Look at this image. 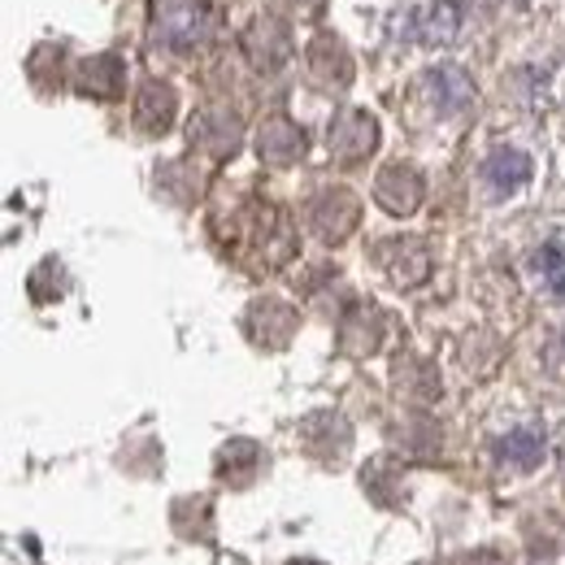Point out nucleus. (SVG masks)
Returning a JSON list of instances; mask_svg holds the SVG:
<instances>
[{"mask_svg": "<svg viewBox=\"0 0 565 565\" xmlns=\"http://www.w3.org/2000/svg\"><path fill=\"white\" fill-rule=\"evenodd\" d=\"M213 35L210 0H148V44L170 57L205 49Z\"/></svg>", "mask_w": 565, "mask_h": 565, "instance_id": "nucleus-1", "label": "nucleus"}, {"mask_svg": "<svg viewBox=\"0 0 565 565\" xmlns=\"http://www.w3.org/2000/svg\"><path fill=\"white\" fill-rule=\"evenodd\" d=\"M239 49H244L248 66L257 74H275L291 62V31H287V22L275 18V13H257V18L244 26Z\"/></svg>", "mask_w": 565, "mask_h": 565, "instance_id": "nucleus-2", "label": "nucleus"}, {"mask_svg": "<svg viewBox=\"0 0 565 565\" xmlns=\"http://www.w3.org/2000/svg\"><path fill=\"white\" fill-rule=\"evenodd\" d=\"M356 222H361V201L349 188H322L309 201V231L322 244H344L356 231Z\"/></svg>", "mask_w": 565, "mask_h": 565, "instance_id": "nucleus-3", "label": "nucleus"}, {"mask_svg": "<svg viewBox=\"0 0 565 565\" xmlns=\"http://www.w3.org/2000/svg\"><path fill=\"white\" fill-rule=\"evenodd\" d=\"M192 148H201L205 157L213 161H226V157H235L239 152V143H244V122H239V114L231 109V105H205L196 118H192Z\"/></svg>", "mask_w": 565, "mask_h": 565, "instance_id": "nucleus-4", "label": "nucleus"}, {"mask_svg": "<svg viewBox=\"0 0 565 565\" xmlns=\"http://www.w3.org/2000/svg\"><path fill=\"white\" fill-rule=\"evenodd\" d=\"M327 148H331V157L344 161V166L365 161V157L379 148V122H374V114H365V109H344V114H335L331 127H327Z\"/></svg>", "mask_w": 565, "mask_h": 565, "instance_id": "nucleus-5", "label": "nucleus"}, {"mask_svg": "<svg viewBox=\"0 0 565 565\" xmlns=\"http://www.w3.org/2000/svg\"><path fill=\"white\" fill-rule=\"evenodd\" d=\"M244 331L262 349H287L291 335L300 331V313L282 300H253L248 313H244Z\"/></svg>", "mask_w": 565, "mask_h": 565, "instance_id": "nucleus-6", "label": "nucleus"}, {"mask_svg": "<svg viewBox=\"0 0 565 565\" xmlns=\"http://www.w3.org/2000/svg\"><path fill=\"white\" fill-rule=\"evenodd\" d=\"M423 196H426L423 174L414 166H405V161L379 170V179H374V201L387 213H396V217H409V213L423 205Z\"/></svg>", "mask_w": 565, "mask_h": 565, "instance_id": "nucleus-7", "label": "nucleus"}, {"mask_svg": "<svg viewBox=\"0 0 565 565\" xmlns=\"http://www.w3.org/2000/svg\"><path fill=\"white\" fill-rule=\"evenodd\" d=\"M379 262L387 270V279L396 287H418L430 279V248L414 235H401V239H387L379 244Z\"/></svg>", "mask_w": 565, "mask_h": 565, "instance_id": "nucleus-8", "label": "nucleus"}, {"mask_svg": "<svg viewBox=\"0 0 565 565\" xmlns=\"http://www.w3.org/2000/svg\"><path fill=\"white\" fill-rule=\"evenodd\" d=\"M305 62H309V74H313L322 87H331V92H344V87L353 83V53L344 49V40H335V35H327V31L309 40Z\"/></svg>", "mask_w": 565, "mask_h": 565, "instance_id": "nucleus-9", "label": "nucleus"}, {"mask_svg": "<svg viewBox=\"0 0 565 565\" xmlns=\"http://www.w3.org/2000/svg\"><path fill=\"white\" fill-rule=\"evenodd\" d=\"M74 87L92 100H118L127 87V66L118 53H92L74 66Z\"/></svg>", "mask_w": 565, "mask_h": 565, "instance_id": "nucleus-10", "label": "nucleus"}, {"mask_svg": "<svg viewBox=\"0 0 565 565\" xmlns=\"http://www.w3.org/2000/svg\"><path fill=\"white\" fill-rule=\"evenodd\" d=\"M179 114V92L166 78H143L136 92V127L143 136H166Z\"/></svg>", "mask_w": 565, "mask_h": 565, "instance_id": "nucleus-11", "label": "nucleus"}, {"mask_svg": "<svg viewBox=\"0 0 565 565\" xmlns=\"http://www.w3.org/2000/svg\"><path fill=\"white\" fill-rule=\"evenodd\" d=\"M461 4L457 0H439V4H426L414 9L409 22H405V35L418 40V44H452L461 35Z\"/></svg>", "mask_w": 565, "mask_h": 565, "instance_id": "nucleus-12", "label": "nucleus"}, {"mask_svg": "<svg viewBox=\"0 0 565 565\" xmlns=\"http://www.w3.org/2000/svg\"><path fill=\"white\" fill-rule=\"evenodd\" d=\"M257 157L266 166H296L305 157V131L282 114L266 118L262 131H257Z\"/></svg>", "mask_w": 565, "mask_h": 565, "instance_id": "nucleus-13", "label": "nucleus"}, {"mask_svg": "<svg viewBox=\"0 0 565 565\" xmlns=\"http://www.w3.org/2000/svg\"><path fill=\"white\" fill-rule=\"evenodd\" d=\"M423 87L439 114H466L470 100H475V83H470V74L457 71V66H435V71H426Z\"/></svg>", "mask_w": 565, "mask_h": 565, "instance_id": "nucleus-14", "label": "nucleus"}, {"mask_svg": "<svg viewBox=\"0 0 565 565\" xmlns=\"http://www.w3.org/2000/svg\"><path fill=\"white\" fill-rule=\"evenodd\" d=\"M340 344L349 356H370L383 344V313L374 305H353L340 327Z\"/></svg>", "mask_w": 565, "mask_h": 565, "instance_id": "nucleus-15", "label": "nucleus"}, {"mask_svg": "<svg viewBox=\"0 0 565 565\" xmlns=\"http://www.w3.org/2000/svg\"><path fill=\"white\" fill-rule=\"evenodd\" d=\"M300 439L318 457H340L353 444V426L344 423L340 414H313V418H305V426H300Z\"/></svg>", "mask_w": 565, "mask_h": 565, "instance_id": "nucleus-16", "label": "nucleus"}, {"mask_svg": "<svg viewBox=\"0 0 565 565\" xmlns=\"http://www.w3.org/2000/svg\"><path fill=\"white\" fill-rule=\"evenodd\" d=\"M483 179L495 192H518L531 183V157L518 148H495L492 157L483 161Z\"/></svg>", "mask_w": 565, "mask_h": 565, "instance_id": "nucleus-17", "label": "nucleus"}, {"mask_svg": "<svg viewBox=\"0 0 565 565\" xmlns=\"http://www.w3.org/2000/svg\"><path fill=\"white\" fill-rule=\"evenodd\" d=\"M257 470H262V448H257L253 439H231V444L217 448V475H222L226 483L244 488V483L257 479Z\"/></svg>", "mask_w": 565, "mask_h": 565, "instance_id": "nucleus-18", "label": "nucleus"}, {"mask_svg": "<svg viewBox=\"0 0 565 565\" xmlns=\"http://www.w3.org/2000/svg\"><path fill=\"white\" fill-rule=\"evenodd\" d=\"M495 461L513 466V470H535L544 461V435L522 426V430H509L495 439Z\"/></svg>", "mask_w": 565, "mask_h": 565, "instance_id": "nucleus-19", "label": "nucleus"}, {"mask_svg": "<svg viewBox=\"0 0 565 565\" xmlns=\"http://www.w3.org/2000/svg\"><path fill=\"white\" fill-rule=\"evenodd\" d=\"M535 270L553 282V291H562L565 296V257H562V248H557V244H548V248H540V253H535Z\"/></svg>", "mask_w": 565, "mask_h": 565, "instance_id": "nucleus-20", "label": "nucleus"}, {"mask_svg": "<svg viewBox=\"0 0 565 565\" xmlns=\"http://www.w3.org/2000/svg\"><path fill=\"white\" fill-rule=\"evenodd\" d=\"M279 4L291 18H300V22H318L327 13V0H279Z\"/></svg>", "mask_w": 565, "mask_h": 565, "instance_id": "nucleus-21", "label": "nucleus"}, {"mask_svg": "<svg viewBox=\"0 0 565 565\" xmlns=\"http://www.w3.org/2000/svg\"><path fill=\"white\" fill-rule=\"evenodd\" d=\"M457 565H509L500 553H492V548H479V553H466V557H457Z\"/></svg>", "mask_w": 565, "mask_h": 565, "instance_id": "nucleus-22", "label": "nucleus"}, {"mask_svg": "<svg viewBox=\"0 0 565 565\" xmlns=\"http://www.w3.org/2000/svg\"><path fill=\"white\" fill-rule=\"evenodd\" d=\"M291 565H318V562H291Z\"/></svg>", "mask_w": 565, "mask_h": 565, "instance_id": "nucleus-23", "label": "nucleus"}]
</instances>
